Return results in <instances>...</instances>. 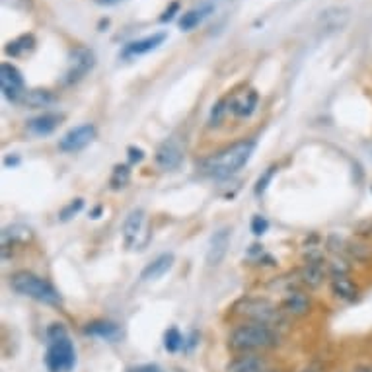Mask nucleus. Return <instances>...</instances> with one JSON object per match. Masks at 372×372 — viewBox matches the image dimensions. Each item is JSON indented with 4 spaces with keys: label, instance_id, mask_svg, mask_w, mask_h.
<instances>
[{
    "label": "nucleus",
    "instance_id": "nucleus-8",
    "mask_svg": "<svg viewBox=\"0 0 372 372\" xmlns=\"http://www.w3.org/2000/svg\"><path fill=\"white\" fill-rule=\"evenodd\" d=\"M96 136V127L90 123L79 125L74 129H70L68 133L59 138V150L63 152H79L82 148H86Z\"/></svg>",
    "mask_w": 372,
    "mask_h": 372
},
{
    "label": "nucleus",
    "instance_id": "nucleus-33",
    "mask_svg": "<svg viewBox=\"0 0 372 372\" xmlns=\"http://www.w3.org/2000/svg\"><path fill=\"white\" fill-rule=\"evenodd\" d=\"M225 102H220L218 103V105H216V107H214L213 110V119L214 121H218V119H220V117H223V113H225Z\"/></svg>",
    "mask_w": 372,
    "mask_h": 372
},
{
    "label": "nucleus",
    "instance_id": "nucleus-22",
    "mask_svg": "<svg viewBox=\"0 0 372 372\" xmlns=\"http://www.w3.org/2000/svg\"><path fill=\"white\" fill-rule=\"evenodd\" d=\"M331 291H333V294H335L338 298H341V300H355V298H357V293H359L357 285L351 281L347 275L333 277V281H331Z\"/></svg>",
    "mask_w": 372,
    "mask_h": 372
},
{
    "label": "nucleus",
    "instance_id": "nucleus-9",
    "mask_svg": "<svg viewBox=\"0 0 372 372\" xmlns=\"http://www.w3.org/2000/svg\"><path fill=\"white\" fill-rule=\"evenodd\" d=\"M156 164H158L162 169H174L178 168L183 160V147L181 143L174 136V138H168L166 143H162L156 150Z\"/></svg>",
    "mask_w": 372,
    "mask_h": 372
},
{
    "label": "nucleus",
    "instance_id": "nucleus-20",
    "mask_svg": "<svg viewBox=\"0 0 372 372\" xmlns=\"http://www.w3.org/2000/svg\"><path fill=\"white\" fill-rule=\"evenodd\" d=\"M88 335H94V338H102L107 339V341H115V339L121 335V329L117 324L113 322H105V320H98V322H92L84 329Z\"/></svg>",
    "mask_w": 372,
    "mask_h": 372
},
{
    "label": "nucleus",
    "instance_id": "nucleus-11",
    "mask_svg": "<svg viewBox=\"0 0 372 372\" xmlns=\"http://www.w3.org/2000/svg\"><path fill=\"white\" fill-rule=\"evenodd\" d=\"M145 218L147 214L143 209H135L131 211L129 216L125 218L123 223V242L127 248H133L138 242V236L143 234V228H145Z\"/></svg>",
    "mask_w": 372,
    "mask_h": 372
},
{
    "label": "nucleus",
    "instance_id": "nucleus-32",
    "mask_svg": "<svg viewBox=\"0 0 372 372\" xmlns=\"http://www.w3.org/2000/svg\"><path fill=\"white\" fill-rule=\"evenodd\" d=\"M129 372H164L160 369L158 364H141V366H135Z\"/></svg>",
    "mask_w": 372,
    "mask_h": 372
},
{
    "label": "nucleus",
    "instance_id": "nucleus-3",
    "mask_svg": "<svg viewBox=\"0 0 372 372\" xmlns=\"http://www.w3.org/2000/svg\"><path fill=\"white\" fill-rule=\"evenodd\" d=\"M10 287L22 296L34 298L37 302L43 304H59L61 302V294L56 293V289L45 279L37 277L30 271H18L10 277Z\"/></svg>",
    "mask_w": 372,
    "mask_h": 372
},
{
    "label": "nucleus",
    "instance_id": "nucleus-23",
    "mask_svg": "<svg viewBox=\"0 0 372 372\" xmlns=\"http://www.w3.org/2000/svg\"><path fill=\"white\" fill-rule=\"evenodd\" d=\"M34 45H35L34 35H22V37H18V39L10 41L4 51H6V55H10V56H22L23 53L32 51Z\"/></svg>",
    "mask_w": 372,
    "mask_h": 372
},
{
    "label": "nucleus",
    "instance_id": "nucleus-24",
    "mask_svg": "<svg viewBox=\"0 0 372 372\" xmlns=\"http://www.w3.org/2000/svg\"><path fill=\"white\" fill-rule=\"evenodd\" d=\"M256 103H258V96H256V92H249L248 98H246V102H232V112L240 115V117H246V115H251L254 112V107H256Z\"/></svg>",
    "mask_w": 372,
    "mask_h": 372
},
{
    "label": "nucleus",
    "instance_id": "nucleus-7",
    "mask_svg": "<svg viewBox=\"0 0 372 372\" xmlns=\"http://www.w3.org/2000/svg\"><path fill=\"white\" fill-rule=\"evenodd\" d=\"M0 86H2L4 98H8L10 102L20 103L22 96L25 94L22 72L10 63H2V67H0Z\"/></svg>",
    "mask_w": 372,
    "mask_h": 372
},
{
    "label": "nucleus",
    "instance_id": "nucleus-34",
    "mask_svg": "<svg viewBox=\"0 0 372 372\" xmlns=\"http://www.w3.org/2000/svg\"><path fill=\"white\" fill-rule=\"evenodd\" d=\"M119 2H123V0H96V4H100V6H115Z\"/></svg>",
    "mask_w": 372,
    "mask_h": 372
},
{
    "label": "nucleus",
    "instance_id": "nucleus-15",
    "mask_svg": "<svg viewBox=\"0 0 372 372\" xmlns=\"http://www.w3.org/2000/svg\"><path fill=\"white\" fill-rule=\"evenodd\" d=\"M174 265V254H162L156 260H152L141 273L143 281H156L162 275H166Z\"/></svg>",
    "mask_w": 372,
    "mask_h": 372
},
{
    "label": "nucleus",
    "instance_id": "nucleus-6",
    "mask_svg": "<svg viewBox=\"0 0 372 372\" xmlns=\"http://www.w3.org/2000/svg\"><path fill=\"white\" fill-rule=\"evenodd\" d=\"M94 65H96V55L92 53L90 49H86V47H76V49L70 53V65H68L65 82H67V84L79 82V80H82L88 72H90L92 68H94Z\"/></svg>",
    "mask_w": 372,
    "mask_h": 372
},
{
    "label": "nucleus",
    "instance_id": "nucleus-28",
    "mask_svg": "<svg viewBox=\"0 0 372 372\" xmlns=\"http://www.w3.org/2000/svg\"><path fill=\"white\" fill-rule=\"evenodd\" d=\"M267 228H269V223H267V218L265 216H254L251 218V232L256 234V236H263L265 232H267Z\"/></svg>",
    "mask_w": 372,
    "mask_h": 372
},
{
    "label": "nucleus",
    "instance_id": "nucleus-19",
    "mask_svg": "<svg viewBox=\"0 0 372 372\" xmlns=\"http://www.w3.org/2000/svg\"><path fill=\"white\" fill-rule=\"evenodd\" d=\"M326 277V267L322 261H308L300 271V281L304 282L308 289H318Z\"/></svg>",
    "mask_w": 372,
    "mask_h": 372
},
{
    "label": "nucleus",
    "instance_id": "nucleus-18",
    "mask_svg": "<svg viewBox=\"0 0 372 372\" xmlns=\"http://www.w3.org/2000/svg\"><path fill=\"white\" fill-rule=\"evenodd\" d=\"M310 298L300 291H294V293L287 294V298L282 300V310L287 314H293V316H304L310 312Z\"/></svg>",
    "mask_w": 372,
    "mask_h": 372
},
{
    "label": "nucleus",
    "instance_id": "nucleus-2",
    "mask_svg": "<svg viewBox=\"0 0 372 372\" xmlns=\"http://www.w3.org/2000/svg\"><path fill=\"white\" fill-rule=\"evenodd\" d=\"M279 343L277 333L273 331V327L263 326V324H256V322H249V324H242L238 326L228 339V345L230 349L242 353V355H248V353H256V351H265L275 347Z\"/></svg>",
    "mask_w": 372,
    "mask_h": 372
},
{
    "label": "nucleus",
    "instance_id": "nucleus-10",
    "mask_svg": "<svg viewBox=\"0 0 372 372\" xmlns=\"http://www.w3.org/2000/svg\"><path fill=\"white\" fill-rule=\"evenodd\" d=\"M228 248H230V230H228V228L216 230L213 236H211V242H209L207 263H209L211 267L220 265L223 260L226 258V254H228Z\"/></svg>",
    "mask_w": 372,
    "mask_h": 372
},
{
    "label": "nucleus",
    "instance_id": "nucleus-25",
    "mask_svg": "<svg viewBox=\"0 0 372 372\" xmlns=\"http://www.w3.org/2000/svg\"><path fill=\"white\" fill-rule=\"evenodd\" d=\"M181 345H183L181 333L176 329V327H169L168 331H166V335H164V347H166L169 353H176Z\"/></svg>",
    "mask_w": 372,
    "mask_h": 372
},
{
    "label": "nucleus",
    "instance_id": "nucleus-12",
    "mask_svg": "<svg viewBox=\"0 0 372 372\" xmlns=\"http://www.w3.org/2000/svg\"><path fill=\"white\" fill-rule=\"evenodd\" d=\"M166 37H168V35L164 34V32H160V34L147 35V37H143V39L131 41V43H127V45H125L123 56L147 55V53H150V51L158 49V47L166 41Z\"/></svg>",
    "mask_w": 372,
    "mask_h": 372
},
{
    "label": "nucleus",
    "instance_id": "nucleus-5",
    "mask_svg": "<svg viewBox=\"0 0 372 372\" xmlns=\"http://www.w3.org/2000/svg\"><path fill=\"white\" fill-rule=\"evenodd\" d=\"M240 314H244L249 318L251 322L256 324H263V326H275L282 320L281 310L275 308V306L267 302V300H246L242 308H240Z\"/></svg>",
    "mask_w": 372,
    "mask_h": 372
},
{
    "label": "nucleus",
    "instance_id": "nucleus-26",
    "mask_svg": "<svg viewBox=\"0 0 372 372\" xmlns=\"http://www.w3.org/2000/svg\"><path fill=\"white\" fill-rule=\"evenodd\" d=\"M129 178H131V169L127 168V166H115L112 176V187L113 189L125 187L129 183Z\"/></svg>",
    "mask_w": 372,
    "mask_h": 372
},
{
    "label": "nucleus",
    "instance_id": "nucleus-14",
    "mask_svg": "<svg viewBox=\"0 0 372 372\" xmlns=\"http://www.w3.org/2000/svg\"><path fill=\"white\" fill-rule=\"evenodd\" d=\"M61 119H63V117L56 115V113H41V115H37V117L28 121V131L37 136L51 135L56 127H59Z\"/></svg>",
    "mask_w": 372,
    "mask_h": 372
},
{
    "label": "nucleus",
    "instance_id": "nucleus-17",
    "mask_svg": "<svg viewBox=\"0 0 372 372\" xmlns=\"http://www.w3.org/2000/svg\"><path fill=\"white\" fill-rule=\"evenodd\" d=\"M34 238L32 230L23 225H12L6 226L2 230V249L6 251L12 246H18V244H28L30 240Z\"/></svg>",
    "mask_w": 372,
    "mask_h": 372
},
{
    "label": "nucleus",
    "instance_id": "nucleus-21",
    "mask_svg": "<svg viewBox=\"0 0 372 372\" xmlns=\"http://www.w3.org/2000/svg\"><path fill=\"white\" fill-rule=\"evenodd\" d=\"M55 102V96L53 92L49 90H28L22 96V103L23 107H30V110H37V107H47L51 103Z\"/></svg>",
    "mask_w": 372,
    "mask_h": 372
},
{
    "label": "nucleus",
    "instance_id": "nucleus-4",
    "mask_svg": "<svg viewBox=\"0 0 372 372\" xmlns=\"http://www.w3.org/2000/svg\"><path fill=\"white\" fill-rule=\"evenodd\" d=\"M76 364L74 345L67 335L49 339L45 355V366L49 372H70Z\"/></svg>",
    "mask_w": 372,
    "mask_h": 372
},
{
    "label": "nucleus",
    "instance_id": "nucleus-35",
    "mask_svg": "<svg viewBox=\"0 0 372 372\" xmlns=\"http://www.w3.org/2000/svg\"><path fill=\"white\" fill-rule=\"evenodd\" d=\"M355 372H372V369H364V366H361V369H357Z\"/></svg>",
    "mask_w": 372,
    "mask_h": 372
},
{
    "label": "nucleus",
    "instance_id": "nucleus-29",
    "mask_svg": "<svg viewBox=\"0 0 372 372\" xmlns=\"http://www.w3.org/2000/svg\"><path fill=\"white\" fill-rule=\"evenodd\" d=\"M277 172V168L275 166H271V168H267V172L261 176L260 180H258V183H256V195H261V193H265V189H267V183L271 181V178H273V174Z\"/></svg>",
    "mask_w": 372,
    "mask_h": 372
},
{
    "label": "nucleus",
    "instance_id": "nucleus-16",
    "mask_svg": "<svg viewBox=\"0 0 372 372\" xmlns=\"http://www.w3.org/2000/svg\"><path fill=\"white\" fill-rule=\"evenodd\" d=\"M213 10H214L213 4H203V6H197V8L187 10L185 14H181L180 28L183 32H192L195 28H199V25L213 14Z\"/></svg>",
    "mask_w": 372,
    "mask_h": 372
},
{
    "label": "nucleus",
    "instance_id": "nucleus-1",
    "mask_svg": "<svg viewBox=\"0 0 372 372\" xmlns=\"http://www.w3.org/2000/svg\"><path fill=\"white\" fill-rule=\"evenodd\" d=\"M256 150V141H240L234 143L232 147L225 148L220 152H216L213 156L205 158L199 164V169L203 172L205 176H211V178H228V176H234L238 169H242L248 160L251 158Z\"/></svg>",
    "mask_w": 372,
    "mask_h": 372
},
{
    "label": "nucleus",
    "instance_id": "nucleus-27",
    "mask_svg": "<svg viewBox=\"0 0 372 372\" xmlns=\"http://www.w3.org/2000/svg\"><path fill=\"white\" fill-rule=\"evenodd\" d=\"M82 207H84V199H74V201H70V203L67 205V207H63V211L59 213V216H61V220H70L74 214H79L80 211H82Z\"/></svg>",
    "mask_w": 372,
    "mask_h": 372
},
{
    "label": "nucleus",
    "instance_id": "nucleus-31",
    "mask_svg": "<svg viewBox=\"0 0 372 372\" xmlns=\"http://www.w3.org/2000/svg\"><path fill=\"white\" fill-rule=\"evenodd\" d=\"M127 152H129V160H131V162H141V160L145 158V152H143L141 148L129 147L127 148Z\"/></svg>",
    "mask_w": 372,
    "mask_h": 372
},
{
    "label": "nucleus",
    "instance_id": "nucleus-30",
    "mask_svg": "<svg viewBox=\"0 0 372 372\" xmlns=\"http://www.w3.org/2000/svg\"><path fill=\"white\" fill-rule=\"evenodd\" d=\"M178 12H180V2H172L168 8L164 10V14L160 16V22L166 23V22H169V20H174Z\"/></svg>",
    "mask_w": 372,
    "mask_h": 372
},
{
    "label": "nucleus",
    "instance_id": "nucleus-13",
    "mask_svg": "<svg viewBox=\"0 0 372 372\" xmlns=\"http://www.w3.org/2000/svg\"><path fill=\"white\" fill-rule=\"evenodd\" d=\"M267 371V362L254 353L248 355H240L234 361L226 366V372H265Z\"/></svg>",
    "mask_w": 372,
    "mask_h": 372
}]
</instances>
